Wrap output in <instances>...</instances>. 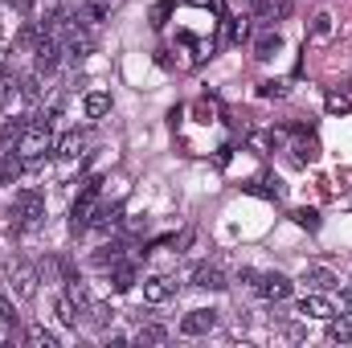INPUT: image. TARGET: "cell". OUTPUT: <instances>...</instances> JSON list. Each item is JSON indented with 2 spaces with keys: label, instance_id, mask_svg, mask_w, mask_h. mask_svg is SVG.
<instances>
[{
  "label": "cell",
  "instance_id": "obj_1",
  "mask_svg": "<svg viewBox=\"0 0 352 348\" xmlns=\"http://www.w3.org/2000/svg\"><path fill=\"white\" fill-rule=\"evenodd\" d=\"M41 217H45V197H41L37 188H21V193H16V201H12V213H8L12 234L41 226Z\"/></svg>",
  "mask_w": 352,
  "mask_h": 348
},
{
  "label": "cell",
  "instance_id": "obj_2",
  "mask_svg": "<svg viewBox=\"0 0 352 348\" xmlns=\"http://www.w3.org/2000/svg\"><path fill=\"white\" fill-rule=\"evenodd\" d=\"M16 152H21L25 164H41V160L54 152L50 123H25V127H21V140H16Z\"/></svg>",
  "mask_w": 352,
  "mask_h": 348
},
{
  "label": "cell",
  "instance_id": "obj_3",
  "mask_svg": "<svg viewBox=\"0 0 352 348\" xmlns=\"http://www.w3.org/2000/svg\"><path fill=\"white\" fill-rule=\"evenodd\" d=\"M98 193H102V180L90 176L87 184H82V193L74 197V209H70V230H74V234H82L90 226V217H94V209H98Z\"/></svg>",
  "mask_w": 352,
  "mask_h": 348
},
{
  "label": "cell",
  "instance_id": "obj_4",
  "mask_svg": "<svg viewBox=\"0 0 352 348\" xmlns=\"http://www.w3.org/2000/svg\"><path fill=\"white\" fill-rule=\"evenodd\" d=\"M213 324H217V312L213 307H197V312H188L180 320V336H205V332H213Z\"/></svg>",
  "mask_w": 352,
  "mask_h": 348
},
{
  "label": "cell",
  "instance_id": "obj_5",
  "mask_svg": "<svg viewBox=\"0 0 352 348\" xmlns=\"http://www.w3.org/2000/svg\"><path fill=\"white\" fill-rule=\"evenodd\" d=\"M254 287H258V295L270 299V303L291 299V279H287V274H258V279H254Z\"/></svg>",
  "mask_w": 352,
  "mask_h": 348
},
{
  "label": "cell",
  "instance_id": "obj_6",
  "mask_svg": "<svg viewBox=\"0 0 352 348\" xmlns=\"http://www.w3.org/2000/svg\"><path fill=\"white\" fill-rule=\"evenodd\" d=\"M8 279H12V291H16L21 299H29V295L37 291V270H33L29 262H12V266H8Z\"/></svg>",
  "mask_w": 352,
  "mask_h": 348
},
{
  "label": "cell",
  "instance_id": "obj_7",
  "mask_svg": "<svg viewBox=\"0 0 352 348\" xmlns=\"http://www.w3.org/2000/svg\"><path fill=\"white\" fill-rule=\"evenodd\" d=\"M192 287H205V291H226L230 283H226L221 266H209V262H201V266L192 270Z\"/></svg>",
  "mask_w": 352,
  "mask_h": 348
},
{
  "label": "cell",
  "instance_id": "obj_8",
  "mask_svg": "<svg viewBox=\"0 0 352 348\" xmlns=\"http://www.w3.org/2000/svg\"><path fill=\"white\" fill-rule=\"evenodd\" d=\"M303 320H328V316H336V307L324 299V295H303L299 299V307H295Z\"/></svg>",
  "mask_w": 352,
  "mask_h": 348
},
{
  "label": "cell",
  "instance_id": "obj_9",
  "mask_svg": "<svg viewBox=\"0 0 352 348\" xmlns=\"http://www.w3.org/2000/svg\"><path fill=\"white\" fill-rule=\"evenodd\" d=\"M173 295H176V283L164 279V274H152V279L144 283V299H148V303H164V299H173Z\"/></svg>",
  "mask_w": 352,
  "mask_h": 348
},
{
  "label": "cell",
  "instance_id": "obj_10",
  "mask_svg": "<svg viewBox=\"0 0 352 348\" xmlns=\"http://www.w3.org/2000/svg\"><path fill=\"white\" fill-rule=\"evenodd\" d=\"M21 168H25V160H21V152H16V148L8 152V148L0 144V184H12V180L21 176Z\"/></svg>",
  "mask_w": 352,
  "mask_h": 348
},
{
  "label": "cell",
  "instance_id": "obj_11",
  "mask_svg": "<svg viewBox=\"0 0 352 348\" xmlns=\"http://www.w3.org/2000/svg\"><path fill=\"white\" fill-rule=\"evenodd\" d=\"M111 287H115V291H131V287H135V262H115V266H111Z\"/></svg>",
  "mask_w": 352,
  "mask_h": 348
},
{
  "label": "cell",
  "instance_id": "obj_12",
  "mask_svg": "<svg viewBox=\"0 0 352 348\" xmlns=\"http://www.w3.org/2000/svg\"><path fill=\"white\" fill-rule=\"evenodd\" d=\"M119 213H123V205H98V209H94V217H90V226H94L98 234H107V230H115Z\"/></svg>",
  "mask_w": 352,
  "mask_h": 348
},
{
  "label": "cell",
  "instance_id": "obj_13",
  "mask_svg": "<svg viewBox=\"0 0 352 348\" xmlns=\"http://www.w3.org/2000/svg\"><path fill=\"white\" fill-rule=\"evenodd\" d=\"M328 340L332 345H349L352 340V316H328Z\"/></svg>",
  "mask_w": 352,
  "mask_h": 348
},
{
  "label": "cell",
  "instance_id": "obj_14",
  "mask_svg": "<svg viewBox=\"0 0 352 348\" xmlns=\"http://www.w3.org/2000/svg\"><path fill=\"white\" fill-rule=\"evenodd\" d=\"M82 111H87V119H102V115L111 111V94H107V90H90L87 102H82Z\"/></svg>",
  "mask_w": 352,
  "mask_h": 348
},
{
  "label": "cell",
  "instance_id": "obj_15",
  "mask_svg": "<svg viewBox=\"0 0 352 348\" xmlns=\"http://www.w3.org/2000/svg\"><path fill=\"white\" fill-rule=\"evenodd\" d=\"M82 148H87V135H82V131H66V135H62V144H58V152H62L66 160H78V156H82Z\"/></svg>",
  "mask_w": 352,
  "mask_h": 348
},
{
  "label": "cell",
  "instance_id": "obj_16",
  "mask_svg": "<svg viewBox=\"0 0 352 348\" xmlns=\"http://www.w3.org/2000/svg\"><path fill=\"white\" fill-rule=\"evenodd\" d=\"M303 283H307V287H316V291H332V287H336V274H332V270H324V266H311V270L303 274Z\"/></svg>",
  "mask_w": 352,
  "mask_h": 348
},
{
  "label": "cell",
  "instance_id": "obj_17",
  "mask_svg": "<svg viewBox=\"0 0 352 348\" xmlns=\"http://www.w3.org/2000/svg\"><path fill=\"white\" fill-rule=\"evenodd\" d=\"M58 320H62L66 328H78V303H74V295H70V291L58 299Z\"/></svg>",
  "mask_w": 352,
  "mask_h": 348
},
{
  "label": "cell",
  "instance_id": "obj_18",
  "mask_svg": "<svg viewBox=\"0 0 352 348\" xmlns=\"http://www.w3.org/2000/svg\"><path fill=\"white\" fill-rule=\"evenodd\" d=\"M25 340H29L33 348H58V336L45 332L41 324H29V328H25Z\"/></svg>",
  "mask_w": 352,
  "mask_h": 348
},
{
  "label": "cell",
  "instance_id": "obj_19",
  "mask_svg": "<svg viewBox=\"0 0 352 348\" xmlns=\"http://www.w3.org/2000/svg\"><path fill=\"white\" fill-rule=\"evenodd\" d=\"M135 340H140V345H164V340H168V328L148 324V328H140V332H135Z\"/></svg>",
  "mask_w": 352,
  "mask_h": 348
},
{
  "label": "cell",
  "instance_id": "obj_20",
  "mask_svg": "<svg viewBox=\"0 0 352 348\" xmlns=\"http://www.w3.org/2000/svg\"><path fill=\"white\" fill-rule=\"evenodd\" d=\"M316 156H320V144H316V140H307V144L299 140V144H295V160H299V164H311Z\"/></svg>",
  "mask_w": 352,
  "mask_h": 348
},
{
  "label": "cell",
  "instance_id": "obj_21",
  "mask_svg": "<svg viewBox=\"0 0 352 348\" xmlns=\"http://www.w3.org/2000/svg\"><path fill=\"white\" fill-rule=\"evenodd\" d=\"M311 37H316V41H328V37H332V17H328V12H320V17H316Z\"/></svg>",
  "mask_w": 352,
  "mask_h": 348
},
{
  "label": "cell",
  "instance_id": "obj_22",
  "mask_svg": "<svg viewBox=\"0 0 352 348\" xmlns=\"http://www.w3.org/2000/svg\"><path fill=\"white\" fill-rule=\"evenodd\" d=\"M254 50H258V58H270V54H274V50H278V33H263V37H258V45H254Z\"/></svg>",
  "mask_w": 352,
  "mask_h": 348
},
{
  "label": "cell",
  "instance_id": "obj_23",
  "mask_svg": "<svg viewBox=\"0 0 352 348\" xmlns=\"http://www.w3.org/2000/svg\"><path fill=\"white\" fill-rule=\"evenodd\" d=\"M295 221H299L303 230H316V226H320V213H316V209H299V213H295Z\"/></svg>",
  "mask_w": 352,
  "mask_h": 348
},
{
  "label": "cell",
  "instance_id": "obj_24",
  "mask_svg": "<svg viewBox=\"0 0 352 348\" xmlns=\"http://www.w3.org/2000/svg\"><path fill=\"white\" fill-rule=\"evenodd\" d=\"M328 111H332V115H344V111H349V98H344V94H328Z\"/></svg>",
  "mask_w": 352,
  "mask_h": 348
},
{
  "label": "cell",
  "instance_id": "obj_25",
  "mask_svg": "<svg viewBox=\"0 0 352 348\" xmlns=\"http://www.w3.org/2000/svg\"><path fill=\"white\" fill-rule=\"evenodd\" d=\"M0 320H4L8 328H16V312H12V303H8L4 295H0Z\"/></svg>",
  "mask_w": 352,
  "mask_h": 348
},
{
  "label": "cell",
  "instance_id": "obj_26",
  "mask_svg": "<svg viewBox=\"0 0 352 348\" xmlns=\"http://www.w3.org/2000/svg\"><path fill=\"white\" fill-rule=\"evenodd\" d=\"M21 94H25V98H37V94H41V83H37V78H25Z\"/></svg>",
  "mask_w": 352,
  "mask_h": 348
},
{
  "label": "cell",
  "instance_id": "obj_27",
  "mask_svg": "<svg viewBox=\"0 0 352 348\" xmlns=\"http://www.w3.org/2000/svg\"><path fill=\"white\" fill-rule=\"evenodd\" d=\"M263 94H266V98H270V94H274V98H283L287 90H283V83H263Z\"/></svg>",
  "mask_w": 352,
  "mask_h": 348
},
{
  "label": "cell",
  "instance_id": "obj_28",
  "mask_svg": "<svg viewBox=\"0 0 352 348\" xmlns=\"http://www.w3.org/2000/svg\"><path fill=\"white\" fill-rule=\"evenodd\" d=\"M4 70H8V50H0V78H4Z\"/></svg>",
  "mask_w": 352,
  "mask_h": 348
},
{
  "label": "cell",
  "instance_id": "obj_29",
  "mask_svg": "<svg viewBox=\"0 0 352 348\" xmlns=\"http://www.w3.org/2000/svg\"><path fill=\"white\" fill-rule=\"evenodd\" d=\"M344 303H349V307H352V291H344Z\"/></svg>",
  "mask_w": 352,
  "mask_h": 348
}]
</instances>
